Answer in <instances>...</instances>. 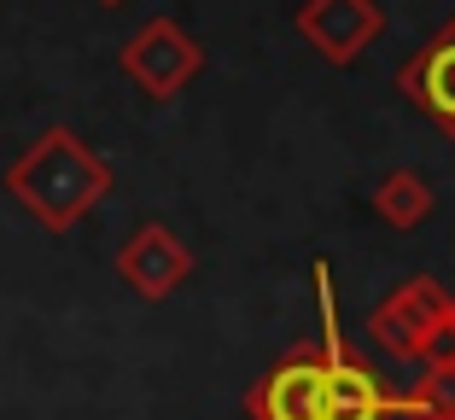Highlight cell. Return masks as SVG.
I'll return each instance as SVG.
<instances>
[{
  "mask_svg": "<svg viewBox=\"0 0 455 420\" xmlns=\"http://www.w3.org/2000/svg\"><path fill=\"white\" fill-rule=\"evenodd\" d=\"M6 193H12L47 234H70L111 193V163L100 158L76 129L53 123V129H41V135L6 163Z\"/></svg>",
  "mask_w": 455,
  "mask_h": 420,
  "instance_id": "6da1fadb",
  "label": "cell"
},
{
  "mask_svg": "<svg viewBox=\"0 0 455 420\" xmlns=\"http://www.w3.org/2000/svg\"><path fill=\"white\" fill-rule=\"evenodd\" d=\"M315 310H322V403H327V420H386L397 392L379 380V368L345 339L339 327V304H333V269L315 263Z\"/></svg>",
  "mask_w": 455,
  "mask_h": 420,
  "instance_id": "7a4b0ae2",
  "label": "cell"
},
{
  "mask_svg": "<svg viewBox=\"0 0 455 420\" xmlns=\"http://www.w3.org/2000/svg\"><path fill=\"white\" fill-rule=\"evenodd\" d=\"M117 65H123V76H129L147 99H175L193 76H199L204 47L175 24V18H147V24L123 41Z\"/></svg>",
  "mask_w": 455,
  "mask_h": 420,
  "instance_id": "3957f363",
  "label": "cell"
},
{
  "mask_svg": "<svg viewBox=\"0 0 455 420\" xmlns=\"http://www.w3.org/2000/svg\"><path fill=\"white\" fill-rule=\"evenodd\" d=\"M450 298L455 292H443L432 274H415V281H403L397 292H386V298L374 304L368 339H374L386 356H397V362H420V351L432 345V333L450 321Z\"/></svg>",
  "mask_w": 455,
  "mask_h": 420,
  "instance_id": "277c9868",
  "label": "cell"
},
{
  "mask_svg": "<svg viewBox=\"0 0 455 420\" xmlns=\"http://www.w3.org/2000/svg\"><path fill=\"white\" fill-rule=\"evenodd\" d=\"M117 274L129 281L134 298L164 304L170 292H181V286H188L193 251H188V240H181L175 228H164V222H140V228L117 245Z\"/></svg>",
  "mask_w": 455,
  "mask_h": 420,
  "instance_id": "5b68a950",
  "label": "cell"
},
{
  "mask_svg": "<svg viewBox=\"0 0 455 420\" xmlns=\"http://www.w3.org/2000/svg\"><path fill=\"white\" fill-rule=\"evenodd\" d=\"M245 415H251V420H327V403H322V351H315V345L286 351L281 362L245 392Z\"/></svg>",
  "mask_w": 455,
  "mask_h": 420,
  "instance_id": "8992f818",
  "label": "cell"
},
{
  "mask_svg": "<svg viewBox=\"0 0 455 420\" xmlns=\"http://www.w3.org/2000/svg\"><path fill=\"white\" fill-rule=\"evenodd\" d=\"M379 29H386V12H379L374 0H304V6H298V36H304L327 65L362 59V47H374Z\"/></svg>",
  "mask_w": 455,
  "mask_h": 420,
  "instance_id": "52a82bcc",
  "label": "cell"
},
{
  "mask_svg": "<svg viewBox=\"0 0 455 420\" xmlns=\"http://www.w3.org/2000/svg\"><path fill=\"white\" fill-rule=\"evenodd\" d=\"M397 88L455 140V18L397 70Z\"/></svg>",
  "mask_w": 455,
  "mask_h": 420,
  "instance_id": "ba28073f",
  "label": "cell"
},
{
  "mask_svg": "<svg viewBox=\"0 0 455 420\" xmlns=\"http://www.w3.org/2000/svg\"><path fill=\"white\" fill-rule=\"evenodd\" d=\"M374 217L386 222V228H397V234L420 228V222L432 217V187H427V176H415V170H391V176L374 187Z\"/></svg>",
  "mask_w": 455,
  "mask_h": 420,
  "instance_id": "9c48e42d",
  "label": "cell"
},
{
  "mask_svg": "<svg viewBox=\"0 0 455 420\" xmlns=\"http://www.w3.org/2000/svg\"><path fill=\"white\" fill-rule=\"evenodd\" d=\"M397 420H455V362H420L415 385L391 403Z\"/></svg>",
  "mask_w": 455,
  "mask_h": 420,
  "instance_id": "30bf717a",
  "label": "cell"
},
{
  "mask_svg": "<svg viewBox=\"0 0 455 420\" xmlns=\"http://www.w3.org/2000/svg\"><path fill=\"white\" fill-rule=\"evenodd\" d=\"M420 362H455V321H443L438 333H432V345L420 351Z\"/></svg>",
  "mask_w": 455,
  "mask_h": 420,
  "instance_id": "8fae6325",
  "label": "cell"
},
{
  "mask_svg": "<svg viewBox=\"0 0 455 420\" xmlns=\"http://www.w3.org/2000/svg\"><path fill=\"white\" fill-rule=\"evenodd\" d=\"M100 6H123V0H100Z\"/></svg>",
  "mask_w": 455,
  "mask_h": 420,
  "instance_id": "7c38bea8",
  "label": "cell"
},
{
  "mask_svg": "<svg viewBox=\"0 0 455 420\" xmlns=\"http://www.w3.org/2000/svg\"><path fill=\"white\" fill-rule=\"evenodd\" d=\"M450 321H455V298H450Z\"/></svg>",
  "mask_w": 455,
  "mask_h": 420,
  "instance_id": "4fadbf2b",
  "label": "cell"
}]
</instances>
